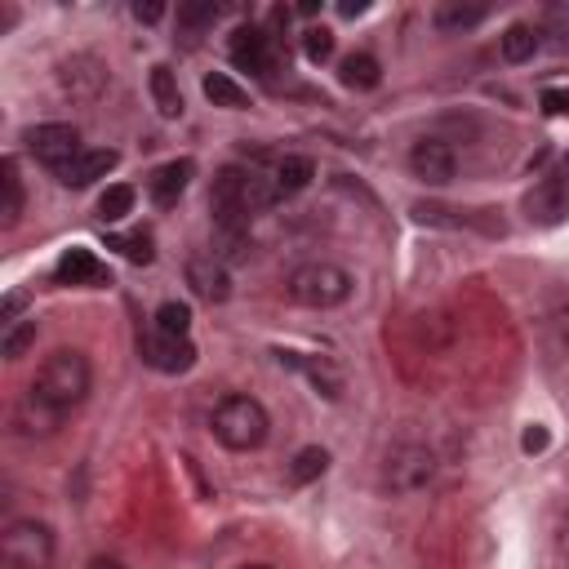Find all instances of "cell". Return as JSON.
I'll list each match as a JSON object with an SVG mask.
<instances>
[{
  "label": "cell",
  "instance_id": "cell-20",
  "mask_svg": "<svg viewBox=\"0 0 569 569\" xmlns=\"http://www.w3.org/2000/svg\"><path fill=\"white\" fill-rule=\"evenodd\" d=\"M213 258L222 262H244L253 253V240H249V227H213Z\"/></svg>",
  "mask_w": 569,
  "mask_h": 569
},
{
  "label": "cell",
  "instance_id": "cell-26",
  "mask_svg": "<svg viewBox=\"0 0 569 569\" xmlns=\"http://www.w3.org/2000/svg\"><path fill=\"white\" fill-rule=\"evenodd\" d=\"M218 13H222V4H213V0H191V4H178V27H182V31H204V27L218 22Z\"/></svg>",
  "mask_w": 569,
  "mask_h": 569
},
{
  "label": "cell",
  "instance_id": "cell-8",
  "mask_svg": "<svg viewBox=\"0 0 569 569\" xmlns=\"http://www.w3.org/2000/svg\"><path fill=\"white\" fill-rule=\"evenodd\" d=\"M138 356H142V365H151L156 373H187V369L196 365L191 338H169V333H160V329L138 333Z\"/></svg>",
  "mask_w": 569,
  "mask_h": 569
},
{
  "label": "cell",
  "instance_id": "cell-16",
  "mask_svg": "<svg viewBox=\"0 0 569 569\" xmlns=\"http://www.w3.org/2000/svg\"><path fill=\"white\" fill-rule=\"evenodd\" d=\"M147 89H151V102H156V111H160L164 120H178V116H182V89H178V76H173L164 62L151 67Z\"/></svg>",
  "mask_w": 569,
  "mask_h": 569
},
{
  "label": "cell",
  "instance_id": "cell-13",
  "mask_svg": "<svg viewBox=\"0 0 569 569\" xmlns=\"http://www.w3.org/2000/svg\"><path fill=\"white\" fill-rule=\"evenodd\" d=\"M116 151L111 147H98V151H80L76 160H67L53 178L62 182V187H89V182H98V178H107L111 169H116Z\"/></svg>",
  "mask_w": 569,
  "mask_h": 569
},
{
  "label": "cell",
  "instance_id": "cell-9",
  "mask_svg": "<svg viewBox=\"0 0 569 569\" xmlns=\"http://www.w3.org/2000/svg\"><path fill=\"white\" fill-rule=\"evenodd\" d=\"M409 169H413L418 182H427V187H445V182L458 173V156H453L449 142H440V138H422V142H413V151H409Z\"/></svg>",
  "mask_w": 569,
  "mask_h": 569
},
{
  "label": "cell",
  "instance_id": "cell-5",
  "mask_svg": "<svg viewBox=\"0 0 569 569\" xmlns=\"http://www.w3.org/2000/svg\"><path fill=\"white\" fill-rule=\"evenodd\" d=\"M4 569H49L53 560V529L44 520H13L0 533Z\"/></svg>",
  "mask_w": 569,
  "mask_h": 569
},
{
  "label": "cell",
  "instance_id": "cell-2",
  "mask_svg": "<svg viewBox=\"0 0 569 569\" xmlns=\"http://www.w3.org/2000/svg\"><path fill=\"white\" fill-rule=\"evenodd\" d=\"M209 427H213V440H218L222 449L249 453V449H258V445L267 440L271 418H267V409H262L253 396H227V400H218Z\"/></svg>",
  "mask_w": 569,
  "mask_h": 569
},
{
  "label": "cell",
  "instance_id": "cell-17",
  "mask_svg": "<svg viewBox=\"0 0 569 569\" xmlns=\"http://www.w3.org/2000/svg\"><path fill=\"white\" fill-rule=\"evenodd\" d=\"M338 80H342L347 89H373V84L382 80V67H378L373 53H347V58L338 62Z\"/></svg>",
  "mask_w": 569,
  "mask_h": 569
},
{
  "label": "cell",
  "instance_id": "cell-38",
  "mask_svg": "<svg viewBox=\"0 0 569 569\" xmlns=\"http://www.w3.org/2000/svg\"><path fill=\"white\" fill-rule=\"evenodd\" d=\"M240 569H276V565H262V560H253V565H240Z\"/></svg>",
  "mask_w": 569,
  "mask_h": 569
},
{
  "label": "cell",
  "instance_id": "cell-34",
  "mask_svg": "<svg viewBox=\"0 0 569 569\" xmlns=\"http://www.w3.org/2000/svg\"><path fill=\"white\" fill-rule=\"evenodd\" d=\"M338 13H342V18H356V13H365V0H342Z\"/></svg>",
  "mask_w": 569,
  "mask_h": 569
},
{
  "label": "cell",
  "instance_id": "cell-32",
  "mask_svg": "<svg viewBox=\"0 0 569 569\" xmlns=\"http://www.w3.org/2000/svg\"><path fill=\"white\" fill-rule=\"evenodd\" d=\"M22 307H27V298H22V293H9V298H4V311H0V320H13Z\"/></svg>",
  "mask_w": 569,
  "mask_h": 569
},
{
  "label": "cell",
  "instance_id": "cell-37",
  "mask_svg": "<svg viewBox=\"0 0 569 569\" xmlns=\"http://www.w3.org/2000/svg\"><path fill=\"white\" fill-rule=\"evenodd\" d=\"M556 178H560V182H565V187H569V151H565V156H560V173H556Z\"/></svg>",
  "mask_w": 569,
  "mask_h": 569
},
{
  "label": "cell",
  "instance_id": "cell-25",
  "mask_svg": "<svg viewBox=\"0 0 569 569\" xmlns=\"http://www.w3.org/2000/svg\"><path fill=\"white\" fill-rule=\"evenodd\" d=\"M151 329H160V333H169V338H187V329H191V307H187V302H160Z\"/></svg>",
  "mask_w": 569,
  "mask_h": 569
},
{
  "label": "cell",
  "instance_id": "cell-28",
  "mask_svg": "<svg viewBox=\"0 0 569 569\" xmlns=\"http://www.w3.org/2000/svg\"><path fill=\"white\" fill-rule=\"evenodd\" d=\"M302 53H307V62H329L333 58V31L329 27H307L302 31Z\"/></svg>",
  "mask_w": 569,
  "mask_h": 569
},
{
  "label": "cell",
  "instance_id": "cell-6",
  "mask_svg": "<svg viewBox=\"0 0 569 569\" xmlns=\"http://www.w3.org/2000/svg\"><path fill=\"white\" fill-rule=\"evenodd\" d=\"M22 142H27V151L49 169V173H58L67 160H76L84 147H80V129L76 124H67V120H49V124H31L27 133H22Z\"/></svg>",
  "mask_w": 569,
  "mask_h": 569
},
{
  "label": "cell",
  "instance_id": "cell-3",
  "mask_svg": "<svg viewBox=\"0 0 569 569\" xmlns=\"http://www.w3.org/2000/svg\"><path fill=\"white\" fill-rule=\"evenodd\" d=\"M289 298L302 302V307H316V311L338 307V302L351 298V276H347L338 262H325V258L302 262V267H293V276H289Z\"/></svg>",
  "mask_w": 569,
  "mask_h": 569
},
{
  "label": "cell",
  "instance_id": "cell-31",
  "mask_svg": "<svg viewBox=\"0 0 569 569\" xmlns=\"http://www.w3.org/2000/svg\"><path fill=\"white\" fill-rule=\"evenodd\" d=\"M133 18L138 22H160L164 18V4H156V0L151 4H133Z\"/></svg>",
  "mask_w": 569,
  "mask_h": 569
},
{
  "label": "cell",
  "instance_id": "cell-23",
  "mask_svg": "<svg viewBox=\"0 0 569 569\" xmlns=\"http://www.w3.org/2000/svg\"><path fill=\"white\" fill-rule=\"evenodd\" d=\"M325 467H329V453H325L320 445H307V449L293 453V462H289V480H293V485H311V480L325 476Z\"/></svg>",
  "mask_w": 569,
  "mask_h": 569
},
{
  "label": "cell",
  "instance_id": "cell-22",
  "mask_svg": "<svg viewBox=\"0 0 569 569\" xmlns=\"http://www.w3.org/2000/svg\"><path fill=\"white\" fill-rule=\"evenodd\" d=\"M133 200H138V191H133L129 182H116V187H107V191L98 196V218H102V222H120V218L133 213Z\"/></svg>",
  "mask_w": 569,
  "mask_h": 569
},
{
  "label": "cell",
  "instance_id": "cell-36",
  "mask_svg": "<svg viewBox=\"0 0 569 569\" xmlns=\"http://www.w3.org/2000/svg\"><path fill=\"white\" fill-rule=\"evenodd\" d=\"M556 329H560V338L569 342V307H560V311H556Z\"/></svg>",
  "mask_w": 569,
  "mask_h": 569
},
{
  "label": "cell",
  "instance_id": "cell-12",
  "mask_svg": "<svg viewBox=\"0 0 569 569\" xmlns=\"http://www.w3.org/2000/svg\"><path fill=\"white\" fill-rule=\"evenodd\" d=\"M53 280L58 284H84V289H98V284H111V271L89 253V249H67L53 267Z\"/></svg>",
  "mask_w": 569,
  "mask_h": 569
},
{
  "label": "cell",
  "instance_id": "cell-1",
  "mask_svg": "<svg viewBox=\"0 0 569 569\" xmlns=\"http://www.w3.org/2000/svg\"><path fill=\"white\" fill-rule=\"evenodd\" d=\"M89 387H93V369H89V356L84 351H76V347H58L53 356H44V365L36 369V378H31V400L44 409V413H53V418H62L67 409H76L84 396H89Z\"/></svg>",
  "mask_w": 569,
  "mask_h": 569
},
{
  "label": "cell",
  "instance_id": "cell-11",
  "mask_svg": "<svg viewBox=\"0 0 569 569\" xmlns=\"http://www.w3.org/2000/svg\"><path fill=\"white\" fill-rule=\"evenodd\" d=\"M191 173H196L191 160H169V164H160V169L147 178V196H151V204H156V209H173V204L182 200Z\"/></svg>",
  "mask_w": 569,
  "mask_h": 569
},
{
  "label": "cell",
  "instance_id": "cell-7",
  "mask_svg": "<svg viewBox=\"0 0 569 569\" xmlns=\"http://www.w3.org/2000/svg\"><path fill=\"white\" fill-rule=\"evenodd\" d=\"M227 53L249 76H271L276 71V36L267 27H253V22L249 27H236L231 40H227Z\"/></svg>",
  "mask_w": 569,
  "mask_h": 569
},
{
  "label": "cell",
  "instance_id": "cell-14",
  "mask_svg": "<svg viewBox=\"0 0 569 569\" xmlns=\"http://www.w3.org/2000/svg\"><path fill=\"white\" fill-rule=\"evenodd\" d=\"M525 209H529V218H533V222L551 227V222L569 218V187H565L560 178H542V182L525 196Z\"/></svg>",
  "mask_w": 569,
  "mask_h": 569
},
{
  "label": "cell",
  "instance_id": "cell-18",
  "mask_svg": "<svg viewBox=\"0 0 569 569\" xmlns=\"http://www.w3.org/2000/svg\"><path fill=\"white\" fill-rule=\"evenodd\" d=\"M538 31L529 27V22H511L507 31H502V40H498V49H502V58L507 62H529L533 53H538Z\"/></svg>",
  "mask_w": 569,
  "mask_h": 569
},
{
  "label": "cell",
  "instance_id": "cell-35",
  "mask_svg": "<svg viewBox=\"0 0 569 569\" xmlns=\"http://www.w3.org/2000/svg\"><path fill=\"white\" fill-rule=\"evenodd\" d=\"M89 569H124V565H120L116 556H93V560H89Z\"/></svg>",
  "mask_w": 569,
  "mask_h": 569
},
{
  "label": "cell",
  "instance_id": "cell-29",
  "mask_svg": "<svg viewBox=\"0 0 569 569\" xmlns=\"http://www.w3.org/2000/svg\"><path fill=\"white\" fill-rule=\"evenodd\" d=\"M31 342H36V320H22V325H13V329L4 333V356L18 360V356H27Z\"/></svg>",
  "mask_w": 569,
  "mask_h": 569
},
{
  "label": "cell",
  "instance_id": "cell-27",
  "mask_svg": "<svg viewBox=\"0 0 569 569\" xmlns=\"http://www.w3.org/2000/svg\"><path fill=\"white\" fill-rule=\"evenodd\" d=\"M480 18H485V9H480V4H440V9H436V27H440V31L476 27Z\"/></svg>",
  "mask_w": 569,
  "mask_h": 569
},
{
  "label": "cell",
  "instance_id": "cell-4",
  "mask_svg": "<svg viewBox=\"0 0 569 569\" xmlns=\"http://www.w3.org/2000/svg\"><path fill=\"white\" fill-rule=\"evenodd\" d=\"M436 480V453L427 445H391L382 458V489L387 493H418Z\"/></svg>",
  "mask_w": 569,
  "mask_h": 569
},
{
  "label": "cell",
  "instance_id": "cell-24",
  "mask_svg": "<svg viewBox=\"0 0 569 569\" xmlns=\"http://www.w3.org/2000/svg\"><path fill=\"white\" fill-rule=\"evenodd\" d=\"M107 244L111 249H120L129 262H138V267H147L151 258H156V240H151V231H124V236H107Z\"/></svg>",
  "mask_w": 569,
  "mask_h": 569
},
{
  "label": "cell",
  "instance_id": "cell-15",
  "mask_svg": "<svg viewBox=\"0 0 569 569\" xmlns=\"http://www.w3.org/2000/svg\"><path fill=\"white\" fill-rule=\"evenodd\" d=\"M271 182H276V191H280V200L284 196H298L311 178H316V164H311V156H298V151H284V156H276L271 160Z\"/></svg>",
  "mask_w": 569,
  "mask_h": 569
},
{
  "label": "cell",
  "instance_id": "cell-33",
  "mask_svg": "<svg viewBox=\"0 0 569 569\" xmlns=\"http://www.w3.org/2000/svg\"><path fill=\"white\" fill-rule=\"evenodd\" d=\"M520 445H525V449H542V445H547V431H542V427H529Z\"/></svg>",
  "mask_w": 569,
  "mask_h": 569
},
{
  "label": "cell",
  "instance_id": "cell-30",
  "mask_svg": "<svg viewBox=\"0 0 569 569\" xmlns=\"http://www.w3.org/2000/svg\"><path fill=\"white\" fill-rule=\"evenodd\" d=\"M542 111L547 116H569V89H542Z\"/></svg>",
  "mask_w": 569,
  "mask_h": 569
},
{
  "label": "cell",
  "instance_id": "cell-10",
  "mask_svg": "<svg viewBox=\"0 0 569 569\" xmlns=\"http://www.w3.org/2000/svg\"><path fill=\"white\" fill-rule=\"evenodd\" d=\"M187 284H191V293L204 298V302H227V293H231L227 262L213 258V253H191V258H187Z\"/></svg>",
  "mask_w": 569,
  "mask_h": 569
},
{
  "label": "cell",
  "instance_id": "cell-21",
  "mask_svg": "<svg viewBox=\"0 0 569 569\" xmlns=\"http://www.w3.org/2000/svg\"><path fill=\"white\" fill-rule=\"evenodd\" d=\"M204 98L213 102V107H227V111H240L244 102H249V93L227 76V71H213V76H204Z\"/></svg>",
  "mask_w": 569,
  "mask_h": 569
},
{
  "label": "cell",
  "instance_id": "cell-19",
  "mask_svg": "<svg viewBox=\"0 0 569 569\" xmlns=\"http://www.w3.org/2000/svg\"><path fill=\"white\" fill-rule=\"evenodd\" d=\"M0 227H13L22 218V178H18V160H4L0 164Z\"/></svg>",
  "mask_w": 569,
  "mask_h": 569
}]
</instances>
